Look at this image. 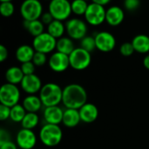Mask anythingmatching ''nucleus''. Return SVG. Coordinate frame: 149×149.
I'll list each match as a JSON object with an SVG mask.
<instances>
[{"label": "nucleus", "instance_id": "obj_38", "mask_svg": "<svg viewBox=\"0 0 149 149\" xmlns=\"http://www.w3.org/2000/svg\"><path fill=\"white\" fill-rule=\"evenodd\" d=\"M9 56V52L8 49L3 45H0V62H4Z\"/></svg>", "mask_w": 149, "mask_h": 149}, {"label": "nucleus", "instance_id": "obj_29", "mask_svg": "<svg viewBox=\"0 0 149 149\" xmlns=\"http://www.w3.org/2000/svg\"><path fill=\"white\" fill-rule=\"evenodd\" d=\"M84 50L92 52H93L96 48V42H95V38L94 36H86L80 40V46Z\"/></svg>", "mask_w": 149, "mask_h": 149}, {"label": "nucleus", "instance_id": "obj_1", "mask_svg": "<svg viewBox=\"0 0 149 149\" xmlns=\"http://www.w3.org/2000/svg\"><path fill=\"white\" fill-rule=\"evenodd\" d=\"M87 101L86 89L79 84H70L63 89L62 103L65 108L79 109Z\"/></svg>", "mask_w": 149, "mask_h": 149}, {"label": "nucleus", "instance_id": "obj_6", "mask_svg": "<svg viewBox=\"0 0 149 149\" xmlns=\"http://www.w3.org/2000/svg\"><path fill=\"white\" fill-rule=\"evenodd\" d=\"M66 34L72 40H81L87 35V24L81 18L72 17L65 22Z\"/></svg>", "mask_w": 149, "mask_h": 149}, {"label": "nucleus", "instance_id": "obj_15", "mask_svg": "<svg viewBox=\"0 0 149 149\" xmlns=\"http://www.w3.org/2000/svg\"><path fill=\"white\" fill-rule=\"evenodd\" d=\"M125 18V11L124 10L117 5L110 6L107 9L106 14V22L111 26H118L120 25Z\"/></svg>", "mask_w": 149, "mask_h": 149}, {"label": "nucleus", "instance_id": "obj_31", "mask_svg": "<svg viewBox=\"0 0 149 149\" xmlns=\"http://www.w3.org/2000/svg\"><path fill=\"white\" fill-rule=\"evenodd\" d=\"M120 52L124 57L132 56L135 52L132 42H125V43H123L120 47Z\"/></svg>", "mask_w": 149, "mask_h": 149}, {"label": "nucleus", "instance_id": "obj_12", "mask_svg": "<svg viewBox=\"0 0 149 149\" xmlns=\"http://www.w3.org/2000/svg\"><path fill=\"white\" fill-rule=\"evenodd\" d=\"M49 67L55 72H63L70 66L69 56L56 51L53 52L48 60Z\"/></svg>", "mask_w": 149, "mask_h": 149}, {"label": "nucleus", "instance_id": "obj_35", "mask_svg": "<svg viewBox=\"0 0 149 149\" xmlns=\"http://www.w3.org/2000/svg\"><path fill=\"white\" fill-rule=\"evenodd\" d=\"M10 107L0 104V120L2 121L10 119Z\"/></svg>", "mask_w": 149, "mask_h": 149}, {"label": "nucleus", "instance_id": "obj_24", "mask_svg": "<svg viewBox=\"0 0 149 149\" xmlns=\"http://www.w3.org/2000/svg\"><path fill=\"white\" fill-rule=\"evenodd\" d=\"M75 45L73 43V40L67 37H62L58 39H57V46L56 50L59 52H62L66 55H70L75 49Z\"/></svg>", "mask_w": 149, "mask_h": 149}, {"label": "nucleus", "instance_id": "obj_19", "mask_svg": "<svg viewBox=\"0 0 149 149\" xmlns=\"http://www.w3.org/2000/svg\"><path fill=\"white\" fill-rule=\"evenodd\" d=\"M36 51L34 50L32 45H22L17 47L16 50V58L21 64L32 61L33 56Z\"/></svg>", "mask_w": 149, "mask_h": 149}, {"label": "nucleus", "instance_id": "obj_18", "mask_svg": "<svg viewBox=\"0 0 149 149\" xmlns=\"http://www.w3.org/2000/svg\"><path fill=\"white\" fill-rule=\"evenodd\" d=\"M80 121H81V119H80L79 109L65 108L64 110L62 123L66 127H69V128L75 127L79 124Z\"/></svg>", "mask_w": 149, "mask_h": 149}, {"label": "nucleus", "instance_id": "obj_33", "mask_svg": "<svg viewBox=\"0 0 149 149\" xmlns=\"http://www.w3.org/2000/svg\"><path fill=\"white\" fill-rule=\"evenodd\" d=\"M141 5L140 0H124L123 6L127 11H135Z\"/></svg>", "mask_w": 149, "mask_h": 149}, {"label": "nucleus", "instance_id": "obj_39", "mask_svg": "<svg viewBox=\"0 0 149 149\" xmlns=\"http://www.w3.org/2000/svg\"><path fill=\"white\" fill-rule=\"evenodd\" d=\"M112 0H92L93 3H98V4H100L102 6H106Z\"/></svg>", "mask_w": 149, "mask_h": 149}, {"label": "nucleus", "instance_id": "obj_2", "mask_svg": "<svg viewBox=\"0 0 149 149\" xmlns=\"http://www.w3.org/2000/svg\"><path fill=\"white\" fill-rule=\"evenodd\" d=\"M38 93L43 106L45 107L58 106V104L62 102L63 89L56 83L51 82L43 85Z\"/></svg>", "mask_w": 149, "mask_h": 149}, {"label": "nucleus", "instance_id": "obj_11", "mask_svg": "<svg viewBox=\"0 0 149 149\" xmlns=\"http://www.w3.org/2000/svg\"><path fill=\"white\" fill-rule=\"evenodd\" d=\"M96 48L102 52H110L116 46L115 37L109 31H102L94 35Z\"/></svg>", "mask_w": 149, "mask_h": 149}, {"label": "nucleus", "instance_id": "obj_41", "mask_svg": "<svg viewBox=\"0 0 149 149\" xmlns=\"http://www.w3.org/2000/svg\"><path fill=\"white\" fill-rule=\"evenodd\" d=\"M13 0H0V2H12Z\"/></svg>", "mask_w": 149, "mask_h": 149}, {"label": "nucleus", "instance_id": "obj_25", "mask_svg": "<svg viewBox=\"0 0 149 149\" xmlns=\"http://www.w3.org/2000/svg\"><path fill=\"white\" fill-rule=\"evenodd\" d=\"M47 32L56 39H58L64 37L65 32H66L65 24H64L63 21L55 19L49 25H47Z\"/></svg>", "mask_w": 149, "mask_h": 149}, {"label": "nucleus", "instance_id": "obj_28", "mask_svg": "<svg viewBox=\"0 0 149 149\" xmlns=\"http://www.w3.org/2000/svg\"><path fill=\"white\" fill-rule=\"evenodd\" d=\"M72 12L76 16H85L86 11L88 7V3L85 0H72Z\"/></svg>", "mask_w": 149, "mask_h": 149}, {"label": "nucleus", "instance_id": "obj_17", "mask_svg": "<svg viewBox=\"0 0 149 149\" xmlns=\"http://www.w3.org/2000/svg\"><path fill=\"white\" fill-rule=\"evenodd\" d=\"M79 112L81 121L87 124L94 122L99 116L98 107L93 103H86L79 109Z\"/></svg>", "mask_w": 149, "mask_h": 149}, {"label": "nucleus", "instance_id": "obj_3", "mask_svg": "<svg viewBox=\"0 0 149 149\" xmlns=\"http://www.w3.org/2000/svg\"><path fill=\"white\" fill-rule=\"evenodd\" d=\"M63 138V131L58 125L45 124L39 131V139L41 142L49 148L58 146Z\"/></svg>", "mask_w": 149, "mask_h": 149}, {"label": "nucleus", "instance_id": "obj_37", "mask_svg": "<svg viewBox=\"0 0 149 149\" xmlns=\"http://www.w3.org/2000/svg\"><path fill=\"white\" fill-rule=\"evenodd\" d=\"M0 149H17V145L10 140L0 141Z\"/></svg>", "mask_w": 149, "mask_h": 149}, {"label": "nucleus", "instance_id": "obj_4", "mask_svg": "<svg viewBox=\"0 0 149 149\" xmlns=\"http://www.w3.org/2000/svg\"><path fill=\"white\" fill-rule=\"evenodd\" d=\"M20 15L25 21L40 19L43 12V5L40 0H24L20 5Z\"/></svg>", "mask_w": 149, "mask_h": 149}, {"label": "nucleus", "instance_id": "obj_36", "mask_svg": "<svg viewBox=\"0 0 149 149\" xmlns=\"http://www.w3.org/2000/svg\"><path fill=\"white\" fill-rule=\"evenodd\" d=\"M40 20L43 22V24H45V25H49L53 20H55L54 19V17H53V16L49 12V11H45V12H44L43 14H42V16H41V17H40Z\"/></svg>", "mask_w": 149, "mask_h": 149}, {"label": "nucleus", "instance_id": "obj_27", "mask_svg": "<svg viewBox=\"0 0 149 149\" xmlns=\"http://www.w3.org/2000/svg\"><path fill=\"white\" fill-rule=\"evenodd\" d=\"M27 113L26 110L23 107V105L17 104L14 107H10V119L16 123H21L25 114Z\"/></svg>", "mask_w": 149, "mask_h": 149}, {"label": "nucleus", "instance_id": "obj_21", "mask_svg": "<svg viewBox=\"0 0 149 149\" xmlns=\"http://www.w3.org/2000/svg\"><path fill=\"white\" fill-rule=\"evenodd\" d=\"M134 51L138 53L147 54L149 52V37L146 34H138L132 40Z\"/></svg>", "mask_w": 149, "mask_h": 149}, {"label": "nucleus", "instance_id": "obj_32", "mask_svg": "<svg viewBox=\"0 0 149 149\" xmlns=\"http://www.w3.org/2000/svg\"><path fill=\"white\" fill-rule=\"evenodd\" d=\"M47 54H45L43 52H36L33 58H32V62L34 63V65L36 66H43L46 64L47 62Z\"/></svg>", "mask_w": 149, "mask_h": 149}, {"label": "nucleus", "instance_id": "obj_40", "mask_svg": "<svg viewBox=\"0 0 149 149\" xmlns=\"http://www.w3.org/2000/svg\"><path fill=\"white\" fill-rule=\"evenodd\" d=\"M143 65L146 69L149 70V54H147L143 58Z\"/></svg>", "mask_w": 149, "mask_h": 149}, {"label": "nucleus", "instance_id": "obj_26", "mask_svg": "<svg viewBox=\"0 0 149 149\" xmlns=\"http://www.w3.org/2000/svg\"><path fill=\"white\" fill-rule=\"evenodd\" d=\"M39 122V117L37 113H27L21 122V126L23 128L32 130L35 128Z\"/></svg>", "mask_w": 149, "mask_h": 149}, {"label": "nucleus", "instance_id": "obj_42", "mask_svg": "<svg viewBox=\"0 0 149 149\" xmlns=\"http://www.w3.org/2000/svg\"><path fill=\"white\" fill-rule=\"evenodd\" d=\"M85 1H86V2H88V1H90V0H85ZM92 1V0H91Z\"/></svg>", "mask_w": 149, "mask_h": 149}, {"label": "nucleus", "instance_id": "obj_16", "mask_svg": "<svg viewBox=\"0 0 149 149\" xmlns=\"http://www.w3.org/2000/svg\"><path fill=\"white\" fill-rule=\"evenodd\" d=\"M64 111L58 106L47 107L44 110V120L47 124L59 125L63 120Z\"/></svg>", "mask_w": 149, "mask_h": 149}, {"label": "nucleus", "instance_id": "obj_34", "mask_svg": "<svg viewBox=\"0 0 149 149\" xmlns=\"http://www.w3.org/2000/svg\"><path fill=\"white\" fill-rule=\"evenodd\" d=\"M21 69L25 75H31V74H34L35 73V70H36V65H34V63L32 61H29V62H25L21 64Z\"/></svg>", "mask_w": 149, "mask_h": 149}, {"label": "nucleus", "instance_id": "obj_14", "mask_svg": "<svg viewBox=\"0 0 149 149\" xmlns=\"http://www.w3.org/2000/svg\"><path fill=\"white\" fill-rule=\"evenodd\" d=\"M20 85L22 90L24 93H28V95L39 93L43 86L40 78L35 73L31 75H25Z\"/></svg>", "mask_w": 149, "mask_h": 149}, {"label": "nucleus", "instance_id": "obj_7", "mask_svg": "<svg viewBox=\"0 0 149 149\" xmlns=\"http://www.w3.org/2000/svg\"><path fill=\"white\" fill-rule=\"evenodd\" d=\"M70 66L77 71H83L86 69L92 62L91 52L84 50L81 47L75 48L69 55Z\"/></svg>", "mask_w": 149, "mask_h": 149}, {"label": "nucleus", "instance_id": "obj_9", "mask_svg": "<svg viewBox=\"0 0 149 149\" xmlns=\"http://www.w3.org/2000/svg\"><path fill=\"white\" fill-rule=\"evenodd\" d=\"M106 14L107 10L105 9V6L92 2L88 4L84 17L87 24L93 26H98L106 21Z\"/></svg>", "mask_w": 149, "mask_h": 149}, {"label": "nucleus", "instance_id": "obj_43", "mask_svg": "<svg viewBox=\"0 0 149 149\" xmlns=\"http://www.w3.org/2000/svg\"><path fill=\"white\" fill-rule=\"evenodd\" d=\"M45 1H49V2H50V1H52V0H45Z\"/></svg>", "mask_w": 149, "mask_h": 149}, {"label": "nucleus", "instance_id": "obj_10", "mask_svg": "<svg viewBox=\"0 0 149 149\" xmlns=\"http://www.w3.org/2000/svg\"><path fill=\"white\" fill-rule=\"evenodd\" d=\"M32 46L36 52L48 54L56 50L57 39L50 35L47 31H45L33 38Z\"/></svg>", "mask_w": 149, "mask_h": 149}, {"label": "nucleus", "instance_id": "obj_23", "mask_svg": "<svg viewBox=\"0 0 149 149\" xmlns=\"http://www.w3.org/2000/svg\"><path fill=\"white\" fill-rule=\"evenodd\" d=\"M24 29L33 37H37L43 32H45V24L40 19L33 20V21H25L24 20Z\"/></svg>", "mask_w": 149, "mask_h": 149}, {"label": "nucleus", "instance_id": "obj_20", "mask_svg": "<svg viewBox=\"0 0 149 149\" xmlns=\"http://www.w3.org/2000/svg\"><path fill=\"white\" fill-rule=\"evenodd\" d=\"M22 105L27 113H37L41 109L43 103L39 96L35 94H29L24 99Z\"/></svg>", "mask_w": 149, "mask_h": 149}, {"label": "nucleus", "instance_id": "obj_22", "mask_svg": "<svg viewBox=\"0 0 149 149\" xmlns=\"http://www.w3.org/2000/svg\"><path fill=\"white\" fill-rule=\"evenodd\" d=\"M24 74L19 66H11L8 68L5 72V79L7 83L17 85L21 84Z\"/></svg>", "mask_w": 149, "mask_h": 149}, {"label": "nucleus", "instance_id": "obj_13", "mask_svg": "<svg viewBox=\"0 0 149 149\" xmlns=\"http://www.w3.org/2000/svg\"><path fill=\"white\" fill-rule=\"evenodd\" d=\"M16 143L21 149H32L37 144V136L32 130L22 128L16 135Z\"/></svg>", "mask_w": 149, "mask_h": 149}, {"label": "nucleus", "instance_id": "obj_5", "mask_svg": "<svg viewBox=\"0 0 149 149\" xmlns=\"http://www.w3.org/2000/svg\"><path fill=\"white\" fill-rule=\"evenodd\" d=\"M48 11L53 16L54 19L67 21L72 12V4L69 0H52L49 2Z\"/></svg>", "mask_w": 149, "mask_h": 149}, {"label": "nucleus", "instance_id": "obj_30", "mask_svg": "<svg viewBox=\"0 0 149 149\" xmlns=\"http://www.w3.org/2000/svg\"><path fill=\"white\" fill-rule=\"evenodd\" d=\"M15 5L12 2H1L0 13L4 17H10L14 14Z\"/></svg>", "mask_w": 149, "mask_h": 149}, {"label": "nucleus", "instance_id": "obj_8", "mask_svg": "<svg viewBox=\"0 0 149 149\" xmlns=\"http://www.w3.org/2000/svg\"><path fill=\"white\" fill-rule=\"evenodd\" d=\"M20 91L17 85L5 83L0 88V104L12 107L18 104Z\"/></svg>", "mask_w": 149, "mask_h": 149}]
</instances>
